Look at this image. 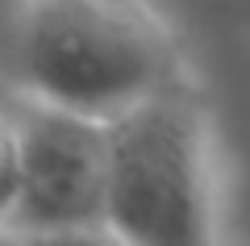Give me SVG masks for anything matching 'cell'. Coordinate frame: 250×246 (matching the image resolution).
I'll list each match as a JSON object with an SVG mask.
<instances>
[{"mask_svg":"<svg viewBox=\"0 0 250 246\" xmlns=\"http://www.w3.org/2000/svg\"><path fill=\"white\" fill-rule=\"evenodd\" d=\"M184 84L142 0H0V96L113 121Z\"/></svg>","mask_w":250,"mask_h":246,"instance_id":"cell-1","label":"cell"},{"mask_svg":"<svg viewBox=\"0 0 250 246\" xmlns=\"http://www.w3.org/2000/svg\"><path fill=\"white\" fill-rule=\"evenodd\" d=\"M100 225L125 246H221L213 146L184 84L104 121Z\"/></svg>","mask_w":250,"mask_h":246,"instance_id":"cell-2","label":"cell"},{"mask_svg":"<svg viewBox=\"0 0 250 246\" xmlns=\"http://www.w3.org/2000/svg\"><path fill=\"white\" fill-rule=\"evenodd\" d=\"M17 142L21 196L4 229H71L100 225L104 125L67 109L0 96Z\"/></svg>","mask_w":250,"mask_h":246,"instance_id":"cell-3","label":"cell"},{"mask_svg":"<svg viewBox=\"0 0 250 246\" xmlns=\"http://www.w3.org/2000/svg\"><path fill=\"white\" fill-rule=\"evenodd\" d=\"M0 246H125L104 225H71V229H0Z\"/></svg>","mask_w":250,"mask_h":246,"instance_id":"cell-4","label":"cell"},{"mask_svg":"<svg viewBox=\"0 0 250 246\" xmlns=\"http://www.w3.org/2000/svg\"><path fill=\"white\" fill-rule=\"evenodd\" d=\"M17 196H21L17 142H13L9 117L0 113V229H4V225H13V213H17Z\"/></svg>","mask_w":250,"mask_h":246,"instance_id":"cell-5","label":"cell"}]
</instances>
